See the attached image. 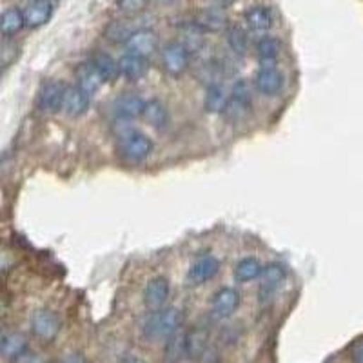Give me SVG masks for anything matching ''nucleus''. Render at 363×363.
I'll return each instance as SVG.
<instances>
[{"label":"nucleus","instance_id":"30","mask_svg":"<svg viewBox=\"0 0 363 363\" xmlns=\"http://www.w3.org/2000/svg\"><path fill=\"white\" fill-rule=\"evenodd\" d=\"M140 27H131L128 22L113 20L109 26L106 27V39L113 44H125L133 33Z\"/></svg>","mask_w":363,"mask_h":363},{"label":"nucleus","instance_id":"31","mask_svg":"<svg viewBox=\"0 0 363 363\" xmlns=\"http://www.w3.org/2000/svg\"><path fill=\"white\" fill-rule=\"evenodd\" d=\"M151 0H118V8L122 13L125 15H138L142 13L147 6H149Z\"/></svg>","mask_w":363,"mask_h":363},{"label":"nucleus","instance_id":"18","mask_svg":"<svg viewBox=\"0 0 363 363\" xmlns=\"http://www.w3.org/2000/svg\"><path fill=\"white\" fill-rule=\"evenodd\" d=\"M75 80H77V86L82 91H86L90 97H93L104 84L102 75H100L99 69L94 68L91 62H84V64L77 66V69H75Z\"/></svg>","mask_w":363,"mask_h":363},{"label":"nucleus","instance_id":"11","mask_svg":"<svg viewBox=\"0 0 363 363\" xmlns=\"http://www.w3.org/2000/svg\"><path fill=\"white\" fill-rule=\"evenodd\" d=\"M171 296V283L166 276L151 278L144 289V305L151 312L166 307L167 300Z\"/></svg>","mask_w":363,"mask_h":363},{"label":"nucleus","instance_id":"2","mask_svg":"<svg viewBox=\"0 0 363 363\" xmlns=\"http://www.w3.org/2000/svg\"><path fill=\"white\" fill-rule=\"evenodd\" d=\"M153 140L147 135L140 131H135L128 137L120 138L116 145V153L122 160L131 164L144 162L151 153H153Z\"/></svg>","mask_w":363,"mask_h":363},{"label":"nucleus","instance_id":"4","mask_svg":"<svg viewBox=\"0 0 363 363\" xmlns=\"http://www.w3.org/2000/svg\"><path fill=\"white\" fill-rule=\"evenodd\" d=\"M252 109V91L251 84L244 78L235 82L231 91V99H229V104H227V109L223 115L231 122H240V120L247 118L249 113Z\"/></svg>","mask_w":363,"mask_h":363},{"label":"nucleus","instance_id":"24","mask_svg":"<svg viewBox=\"0 0 363 363\" xmlns=\"http://www.w3.org/2000/svg\"><path fill=\"white\" fill-rule=\"evenodd\" d=\"M229 99H231V94L227 93L222 84H213L205 91V109L207 113H214V115L226 113Z\"/></svg>","mask_w":363,"mask_h":363},{"label":"nucleus","instance_id":"20","mask_svg":"<svg viewBox=\"0 0 363 363\" xmlns=\"http://www.w3.org/2000/svg\"><path fill=\"white\" fill-rule=\"evenodd\" d=\"M144 118L151 128L164 131V129L169 125V109H167L166 104H164L162 100L151 99L145 102Z\"/></svg>","mask_w":363,"mask_h":363},{"label":"nucleus","instance_id":"14","mask_svg":"<svg viewBox=\"0 0 363 363\" xmlns=\"http://www.w3.org/2000/svg\"><path fill=\"white\" fill-rule=\"evenodd\" d=\"M53 13H55V0H33L24 9L26 26L31 27V30L46 26L47 22L51 20Z\"/></svg>","mask_w":363,"mask_h":363},{"label":"nucleus","instance_id":"7","mask_svg":"<svg viewBox=\"0 0 363 363\" xmlns=\"http://www.w3.org/2000/svg\"><path fill=\"white\" fill-rule=\"evenodd\" d=\"M31 331L40 342L51 343L55 342L60 333V320L55 312L49 309H39L31 316Z\"/></svg>","mask_w":363,"mask_h":363},{"label":"nucleus","instance_id":"15","mask_svg":"<svg viewBox=\"0 0 363 363\" xmlns=\"http://www.w3.org/2000/svg\"><path fill=\"white\" fill-rule=\"evenodd\" d=\"M145 102L142 97L135 93H122L118 99L115 100L113 104V109H115V115L118 118L124 120H137L140 116H144V109H145Z\"/></svg>","mask_w":363,"mask_h":363},{"label":"nucleus","instance_id":"34","mask_svg":"<svg viewBox=\"0 0 363 363\" xmlns=\"http://www.w3.org/2000/svg\"><path fill=\"white\" fill-rule=\"evenodd\" d=\"M352 359H355V363H363V347L356 350L355 355H352Z\"/></svg>","mask_w":363,"mask_h":363},{"label":"nucleus","instance_id":"32","mask_svg":"<svg viewBox=\"0 0 363 363\" xmlns=\"http://www.w3.org/2000/svg\"><path fill=\"white\" fill-rule=\"evenodd\" d=\"M18 46L15 42H11L9 39L4 40V46H2V64H4V68H8L11 62H13L15 59H17V53H11V51H17Z\"/></svg>","mask_w":363,"mask_h":363},{"label":"nucleus","instance_id":"17","mask_svg":"<svg viewBox=\"0 0 363 363\" xmlns=\"http://www.w3.org/2000/svg\"><path fill=\"white\" fill-rule=\"evenodd\" d=\"M91 106V97L82 91L78 86H68V91H66V99H64V109L62 111L66 113L71 118H78V116H84L87 113Z\"/></svg>","mask_w":363,"mask_h":363},{"label":"nucleus","instance_id":"27","mask_svg":"<svg viewBox=\"0 0 363 363\" xmlns=\"http://www.w3.org/2000/svg\"><path fill=\"white\" fill-rule=\"evenodd\" d=\"M280 51H282V44L280 40L274 39V37H262L257 42V56L260 60V64H274V60L280 56Z\"/></svg>","mask_w":363,"mask_h":363},{"label":"nucleus","instance_id":"12","mask_svg":"<svg viewBox=\"0 0 363 363\" xmlns=\"http://www.w3.org/2000/svg\"><path fill=\"white\" fill-rule=\"evenodd\" d=\"M68 86L62 82L49 80L42 86L39 93V107L44 113H59L64 109V99Z\"/></svg>","mask_w":363,"mask_h":363},{"label":"nucleus","instance_id":"25","mask_svg":"<svg viewBox=\"0 0 363 363\" xmlns=\"http://www.w3.org/2000/svg\"><path fill=\"white\" fill-rule=\"evenodd\" d=\"M262 271H264V265H262L260 260H257V258H244L235 267L236 282L249 283L254 282V280H260Z\"/></svg>","mask_w":363,"mask_h":363},{"label":"nucleus","instance_id":"19","mask_svg":"<svg viewBox=\"0 0 363 363\" xmlns=\"http://www.w3.org/2000/svg\"><path fill=\"white\" fill-rule=\"evenodd\" d=\"M207 345H209V331L197 325L187 333V358L189 359H202L207 352Z\"/></svg>","mask_w":363,"mask_h":363},{"label":"nucleus","instance_id":"10","mask_svg":"<svg viewBox=\"0 0 363 363\" xmlns=\"http://www.w3.org/2000/svg\"><path fill=\"white\" fill-rule=\"evenodd\" d=\"M0 350H2V358L6 363H17L30 356V340L24 333L8 331V333L2 334Z\"/></svg>","mask_w":363,"mask_h":363},{"label":"nucleus","instance_id":"3","mask_svg":"<svg viewBox=\"0 0 363 363\" xmlns=\"http://www.w3.org/2000/svg\"><path fill=\"white\" fill-rule=\"evenodd\" d=\"M287 280L285 265L280 262H269L264 265L260 276V289H258V302L260 305H269L274 302L276 290L283 285Z\"/></svg>","mask_w":363,"mask_h":363},{"label":"nucleus","instance_id":"5","mask_svg":"<svg viewBox=\"0 0 363 363\" xmlns=\"http://www.w3.org/2000/svg\"><path fill=\"white\" fill-rule=\"evenodd\" d=\"M189 49L182 42H169L162 49V68L169 77H182L189 69Z\"/></svg>","mask_w":363,"mask_h":363},{"label":"nucleus","instance_id":"6","mask_svg":"<svg viewBox=\"0 0 363 363\" xmlns=\"http://www.w3.org/2000/svg\"><path fill=\"white\" fill-rule=\"evenodd\" d=\"M240 304H242V295L235 287H222L211 298V312L218 320H226L231 318L236 311H238Z\"/></svg>","mask_w":363,"mask_h":363},{"label":"nucleus","instance_id":"13","mask_svg":"<svg viewBox=\"0 0 363 363\" xmlns=\"http://www.w3.org/2000/svg\"><path fill=\"white\" fill-rule=\"evenodd\" d=\"M125 49H128V53H135V55L149 59L159 49V37H156L154 31L140 27L129 37V40L125 42Z\"/></svg>","mask_w":363,"mask_h":363},{"label":"nucleus","instance_id":"33","mask_svg":"<svg viewBox=\"0 0 363 363\" xmlns=\"http://www.w3.org/2000/svg\"><path fill=\"white\" fill-rule=\"evenodd\" d=\"M62 363H90V362H87L86 356L80 355V352H69V355L62 359Z\"/></svg>","mask_w":363,"mask_h":363},{"label":"nucleus","instance_id":"22","mask_svg":"<svg viewBox=\"0 0 363 363\" xmlns=\"http://www.w3.org/2000/svg\"><path fill=\"white\" fill-rule=\"evenodd\" d=\"M26 27V17H24V11L18 8H8L2 13L0 18V31L4 35L6 39H11L17 33H20L22 30Z\"/></svg>","mask_w":363,"mask_h":363},{"label":"nucleus","instance_id":"9","mask_svg":"<svg viewBox=\"0 0 363 363\" xmlns=\"http://www.w3.org/2000/svg\"><path fill=\"white\" fill-rule=\"evenodd\" d=\"M218 273H220V262H218V258L211 257V254L198 257L197 260L192 262L187 271V285H205L211 280H214L218 276Z\"/></svg>","mask_w":363,"mask_h":363},{"label":"nucleus","instance_id":"35","mask_svg":"<svg viewBox=\"0 0 363 363\" xmlns=\"http://www.w3.org/2000/svg\"><path fill=\"white\" fill-rule=\"evenodd\" d=\"M124 363H147V362L142 358H138V356H129V358L124 359Z\"/></svg>","mask_w":363,"mask_h":363},{"label":"nucleus","instance_id":"29","mask_svg":"<svg viewBox=\"0 0 363 363\" xmlns=\"http://www.w3.org/2000/svg\"><path fill=\"white\" fill-rule=\"evenodd\" d=\"M226 42H227V46H229V49H231L236 56L247 55L249 39H247V33H245L242 27H238V26L227 27Z\"/></svg>","mask_w":363,"mask_h":363},{"label":"nucleus","instance_id":"36","mask_svg":"<svg viewBox=\"0 0 363 363\" xmlns=\"http://www.w3.org/2000/svg\"><path fill=\"white\" fill-rule=\"evenodd\" d=\"M156 2H160V4H171L175 0H156Z\"/></svg>","mask_w":363,"mask_h":363},{"label":"nucleus","instance_id":"26","mask_svg":"<svg viewBox=\"0 0 363 363\" xmlns=\"http://www.w3.org/2000/svg\"><path fill=\"white\" fill-rule=\"evenodd\" d=\"M184 356H187V333L180 329L166 342V359L169 363H180Z\"/></svg>","mask_w":363,"mask_h":363},{"label":"nucleus","instance_id":"16","mask_svg":"<svg viewBox=\"0 0 363 363\" xmlns=\"http://www.w3.org/2000/svg\"><path fill=\"white\" fill-rule=\"evenodd\" d=\"M120 75L129 82H138L149 71V62L145 56L135 55V53H124L118 60Z\"/></svg>","mask_w":363,"mask_h":363},{"label":"nucleus","instance_id":"8","mask_svg":"<svg viewBox=\"0 0 363 363\" xmlns=\"http://www.w3.org/2000/svg\"><path fill=\"white\" fill-rule=\"evenodd\" d=\"M252 82H254V87L258 90V93H262L264 97H276V94L282 93L285 78H283L282 71L276 66L265 64L260 66V69L254 73Z\"/></svg>","mask_w":363,"mask_h":363},{"label":"nucleus","instance_id":"23","mask_svg":"<svg viewBox=\"0 0 363 363\" xmlns=\"http://www.w3.org/2000/svg\"><path fill=\"white\" fill-rule=\"evenodd\" d=\"M90 62L94 68L99 69L104 82H107V84H111V82L118 80V77H122V75H120V64L111 55H107V53H94V55L91 56Z\"/></svg>","mask_w":363,"mask_h":363},{"label":"nucleus","instance_id":"21","mask_svg":"<svg viewBox=\"0 0 363 363\" xmlns=\"http://www.w3.org/2000/svg\"><path fill=\"white\" fill-rule=\"evenodd\" d=\"M245 24L254 33H267L273 27V13L265 6H252L245 11Z\"/></svg>","mask_w":363,"mask_h":363},{"label":"nucleus","instance_id":"28","mask_svg":"<svg viewBox=\"0 0 363 363\" xmlns=\"http://www.w3.org/2000/svg\"><path fill=\"white\" fill-rule=\"evenodd\" d=\"M197 24L204 31L216 33V31H222L227 27V17L220 8H211V9H205L204 13L200 15Z\"/></svg>","mask_w":363,"mask_h":363},{"label":"nucleus","instance_id":"1","mask_svg":"<svg viewBox=\"0 0 363 363\" xmlns=\"http://www.w3.org/2000/svg\"><path fill=\"white\" fill-rule=\"evenodd\" d=\"M185 312L180 307H164L145 320L142 333L149 342H167L180 329H184Z\"/></svg>","mask_w":363,"mask_h":363}]
</instances>
